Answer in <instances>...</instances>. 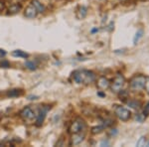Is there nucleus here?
<instances>
[{
    "label": "nucleus",
    "instance_id": "1",
    "mask_svg": "<svg viewBox=\"0 0 149 147\" xmlns=\"http://www.w3.org/2000/svg\"><path fill=\"white\" fill-rule=\"evenodd\" d=\"M95 79H97L95 74L88 70H78L73 73V79L77 84L90 85L95 81Z\"/></svg>",
    "mask_w": 149,
    "mask_h": 147
},
{
    "label": "nucleus",
    "instance_id": "2",
    "mask_svg": "<svg viewBox=\"0 0 149 147\" xmlns=\"http://www.w3.org/2000/svg\"><path fill=\"white\" fill-rule=\"evenodd\" d=\"M146 82V77L143 75H136L132 77L131 79L129 81V88L132 91H139L144 88Z\"/></svg>",
    "mask_w": 149,
    "mask_h": 147
},
{
    "label": "nucleus",
    "instance_id": "3",
    "mask_svg": "<svg viewBox=\"0 0 149 147\" xmlns=\"http://www.w3.org/2000/svg\"><path fill=\"white\" fill-rule=\"evenodd\" d=\"M125 85V79L122 76L121 74L117 73L115 75L114 79H112V82L110 83V90H111L112 93H119L120 91L123 90V86Z\"/></svg>",
    "mask_w": 149,
    "mask_h": 147
},
{
    "label": "nucleus",
    "instance_id": "4",
    "mask_svg": "<svg viewBox=\"0 0 149 147\" xmlns=\"http://www.w3.org/2000/svg\"><path fill=\"white\" fill-rule=\"evenodd\" d=\"M86 128V124L85 120L78 117V118L73 120V122L70 124L69 132L71 134L79 133V132H85Z\"/></svg>",
    "mask_w": 149,
    "mask_h": 147
},
{
    "label": "nucleus",
    "instance_id": "5",
    "mask_svg": "<svg viewBox=\"0 0 149 147\" xmlns=\"http://www.w3.org/2000/svg\"><path fill=\"white\" fill-rule=\"evenodd\" d=\"M114 114L116 115V117L118 119H120L121 121H127L130 119L131 117V112L129 109L121 107V105H114L113 108Z\"/></svg>",
    "mask_w": 149,
    "mask_h": 147
},
{
    "label": "nucleus",
    "instance_id": "6",
    "mask_svg": "<svg viewBox=\"0 0 149 147\" xmlns=\"http://www.w3.org/2000/svg\"><path fill=\"white\" fill-rule=\"evenodd\" d=\"M19 115H20L21 118L23 120H25V121H31V120H33L35 118L37 114H36L32 108L27 107H24L23 109L19 112Z\"/></svg>",
    "mask_w": 149,
    "mask_h": 147
},
{
    "label": "nucleus",
    "instance_id": "7",
    "mask_svg": "<svg viewBox=\"0 0 149 147\" xmlns=\"http://www.w3.org/2000/svg\"><path fill=\"white\" fill-rule=\"evenodd\" d=\"M50 108H51L50 107H42L39 109V112L36 115V125H37V126H41V125L43 124L45 117H46V115H47L48 110H49Z\"/></svg>",
    "mask_w": 149,
    "mask_h": 147
},
{
    "label": "nucleus",
    "instance_id": "8",
    "mask_svg": "<svg viewBox=\"0 0 149 147\" xmlns=\"http://www.w3.org/2000/svg\"><path fill=\"white\" fill-rule=\"evenodd\" d=\"M85 132H79V133H74L72 134L71 139H70V145L71 146H76L81 144V142L85 140Z\"/></svg>",
    "mask_w": 149,
    "mask_h": 147
},
{
    "label": "nucleus",
    "instance_id": "9",
    "mask_svg": "<svg viewBox=\"0 0 149 147\" xmlns=\"http://www.w3.org/2000/svg\"><path fill=\"white\" fill-rule=\"evenodd\" d=\"M97 86L98 90H100L102 91L107 90L110 86V82L109 79H107L105 77H100V79L97 81Z\"/></svg>",
    "mask_w": 149,
    "mask_h": 147
},
{
    "label": "nucleus",
    "instance_id": "10",
    "mask_svg": "<svg viewBox=\"0 0 149 147\" xmlns=\"http://www.w3.org/2000/svg\"><path fill=\"white\" fill-rule=\"evenodd\" d=\"M24 15H25V17H27L29 19H33V18L37 17L38 11H37V9L32 5V4H30L29 6L26 7L25 11H24Z\"/></svg>",
    "mask_w": 149,
    "mask_h": 147
},
{
    "label": "nucleus",
    "instance_id": "11",
    "mask_svg": "<svg viewBox=\"0 0 149 147\" xmlns=\"http://www.w3.org/2000/svg\"><path fill=\"white\" fill-rule=\"evenodd\" d=\"M21 8H22V6L20 5V4L18 3H13L11 4L10 6H9L8 8V14H10V15H14V14H17L20 12Z\"/></svg>",
    "mask_w": 149,
    "mask_h": 147
},
{
    "label": "nucleus",
    "instance_id": "12",
    "mask_svg": "<svg viewBox=\"0 0 149 147\" xmlns=\"http://www.w3.org/2000/svg\"><path fill=\"white\" fill-rule=\"evenodd\" d=\"M88 14V8L86 6H79L77 10V18L78 19H84Z\"/></svg>",
    "mask_w": 149,
    "mask_h": 147
},
{
    "label": "nucleus",
    "instance_id": "13",
    "mask_svg": "<svg viewBox=\"0 0 149 147\" xmlns=\"http://www.w3.org/2000/svg\"><path fill=\"white\" fill-rule=\"evenodd\" d=\"M31 4L37 9L38 13H43V12L45 11V6L41 3L39 0H32V1H31Z\"/></svg>",
    "mask_w": 149,
    "mask_h": 147
},
{
    "label": "nucleus",
    "instance_id": "14",
    "mask_svg": "<svg viewBox=\"0 0 149 147\" xmlns=\"http://www.w3.org/2000/svg\"><path fill=\"white\" fill-rule=\"evenodd\" d=\"M23 93L22 90H18V88H14V90H10L7 91V96L9 98H16V96H20Z\"/></svg>",
    "mask_w": 149,
    "mask_h": 147
},
{
    "label": "nucleus",
    "instance_id": "15",
    "mask_svg": "<svg viewBox=\"0 0 149 147\" xmlns=\"http://www.w3.org/2000/svg\"><path fill=\"white\" fill-rule=\"evenodd\" d=\"M12 56L13 57H19V58H28V54L21 50H15L12 52Z\"/></svg>",
    "mask_w": 149,
    "mask_h": 147
},
{
    "label": "nucleus",
    "instance_id": "16",
    "mask_svg": "<svg viewBox=\"0 0 149 147\" xmlns=\"http://www.w3.org/2000/svg\"><path fill=\"white\" fill-rule=\"evenodd\" d=\"M143 36V30H138L137 32L135 33V36H134V38H133V44L134 45H137V43H138V41L140 40V38Z\"/></svg>",
    "mask_w": 149,
    "mask_h": 147
},
{
    "label": "nucleus",
    "instance_id": "17",
    "mask_svg": "<svg viewBox=\"0 0 149 147\" xmlns=\"http://www.w3.org/2000/svg\"><path fill=\"white\" fill-rule=\"evenodd\" d=\"M127 105L132 108H135V109L141 107V103L137 102V100H128V102H127Z\"/></svg>",
    "mask_w": 149,
    "mask_h": 147
},
{
    "label": "nucleus",
    "instance_id": "18",
    "mask_svg": "<svg viewBox=\"0 0 149 147\" xmlns=\"http://www.w3.org/2000/svg\"><path fill=\"white\" fill-rule=\"evenodd\" d=\"M25 66L26 68L31 70V71H34V70L37 69V66H36V64L34 62H31V61H27L25 63Z\"/></svg>",
    "mask_w": 149,
    "mask_h": 147
},
{
    "label": "nucleus",
    "instance_id": "19",
    "mask_svg": "<svg viewBox=\"0 0 149 147\" xmlns=\"http://www.w3.org/2000/svg\"><path fill=\"white\" fill-rule=\"evenodd\" d=\"M104 125H100V126H95V127H93L92 128V133L93 134H97V133H100L102 132L103 129H104Z\"/></svg>",
    "mask_w": 149,
    "mask_h": 147
},
{
    "label": "nucleus",
    "instance_id": "20",
    "mask_svg": "<svg viewBox=\"0 0 149 147\" xmlns=\"http://www.w3.org/2000/svg\"><path fill=\"white\" fill-rule=\"evenodd\" d=\"M145 144H146V137L142 136L139 138V140L137 141V143H136V146L142 147V146H145Z\"/></svg>",
    "mask_w": 149,
    "mask_h": 147
},
{
    "label": "nucleus",
    "instance_id": "21",
    "mask_svg": "<svg viewBox=\"0 0 149 147\" xmlns=\"http://www.w3.org/2000/svg\"><path fill=\"white\" fill-rule=\"evenodd\" d=\"M0 67H3V68H9L10 67V64H9L7 61H2L0 63Z\"/></svg>",
    "mask_w": 149,
    "mask_h": 147
},
{
    "label": "nucleus",
    "instance_id": "22",
    "mask_svg": "<svg viewBox=\"0 0 149 147\" xmlns=\"http://www.w3.org/2000/svg\"><path fill=\"white\" fill-rule=\"evenodd\" d=\"M144 88H145L146 93L149 95V78H146V82H145V86H144Z\"/></svg>",
    "mask_w": 149,
    "mask_h": 147
},
{
    "label": "nucleus",
    "instance_id": "23",
    "mask_svg": "<svg viewBox=\"0 0 149 147\" xmlns=\"http://www.w3.org/2000/svg\"><path fill=\"white\" fill-rule=\"evenodd\" d=\"M100 146H109V142L107 140H103L100 142Z\"/></svg>",
    "mask_w": 149,
    "mask_h": 147
},
{
    "label": "nucleus",
    "instance_id": "24",
    "mask_svg": "<svg viewBox=\"0 0 149 147\" xmlns=\"http://www.w3.org/2000/svg\"><path fill=\"white\" fill-rule=\"evenodd\" d=\"M4 8H5V4H4L3 1H1V0H0V12L3 10Z\"/></svg>",
    "mask_w": 149,
    "mask_h": 147
},
{
    "label": "nucleus",
    "instance_id": "25",
    "mask_svg": "<svg viewBox=\"0 0 149 147\" xmlns=\"http://www.w3.org/2000/svg\"><path fill=\"white\" fill-rule=\"evenodd\" d=\"M143 118H144V116H143V117H141V116H140V114H136V116H135V119H136V120H138V121H142Z\"/></svg>",
    "mask_w": 149,
    "mask_h": 147
},
{
    "label": "nucleus",
    "instance_id": "26",
    "mask_svg": "<svg viewBox=\"0 0 149 147\" xmlns=\"http://www.w3.org/2000/svg\"><path fill=\"white\" fill-rule=\"evenodd\" d=\"M116 133H117V130L116 129H111V131H110V135L111 136H114V135H116Z\"/></svg>",
    "mask_w": 149,
    "mask_h": 147
},
{
    "label": "nucleus",
    "instance_id": "27",
    "mask_svg": "<svg viewBox=\"0 0 149 147\" xmlns=\"http://www.w3.org/2000/svg\"><path fill=\"white\" fill-rule=\"evenodd\" d=\"M120 2H125V1H127V0H119Z\"/></svg>",
    "mask_w": 149,
    "mask_h": 147
},
{
    "label": "nucleus",
    "instance_id": "28",
    "mask_svg": "<svg viewBox=\"0 0 149 147\" xmlns=\"http://www.w3.org/2000/svg\"><path fill=\"white\" fill-rule=\"evenodd\" d=\"M0 146H3V144H2V143H0Z\"/></svg>",
    "mask_w": 149,
    "mask_h": 147
},
{
    "label": "nucleus",
    "instance_id": "29",
    "mask_svg": "<svg viewBox=\"0 0 149 147\" xmlns=\"http://www.w3.org/2000/svg\"><path fill=\"white\" fill-rule=\"evenodd\" d=\"M147 146H149V142H148V144H147Z\"/></svg>",
    "mask_w": 149,
    "mask_h": 147
}]
</instances>
